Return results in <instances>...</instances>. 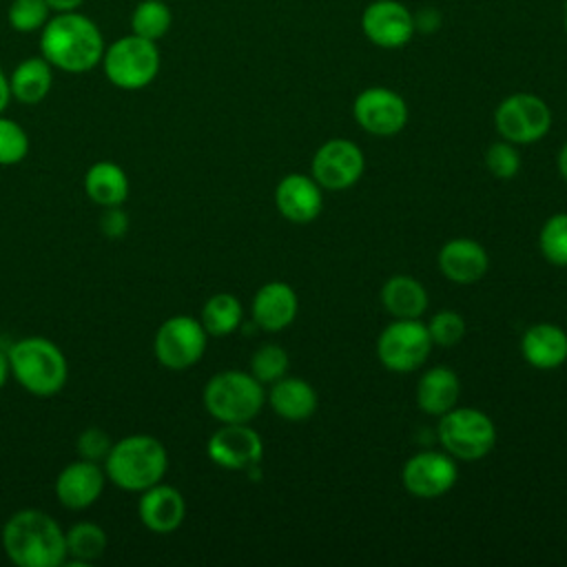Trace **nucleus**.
<instances>
[{
  "mask_svg": "<svg viewBox=\"0 0 567 567\" xmlns=\"http://www.w3.org/2000/svg\"><path fill=\"white\" fill-rule=\"evenodd\" d=\"M104 38L97 24L78 11H58L40 29L42 58L60 71L86 73L102 62Z\"/></svg>",
  "mask_w": 567,
  "mask_h": 567,
  "instance_id": "f257e3e1",
  "label": "nucleus"
},
{
  "mask_svg": "<svg viewBox=\"0 0 567 567\" xmlns=\"http://www.w3.org/2000/svg\"><path fill=\"white\" fill-rule=\"evenodd\" d=\"M7 558L18 567H60L66 563L64 529L42 509L13 512L0 534Z\"/></svg>",
  "mask_w": 567,
  "mask_h": 567,
  "instance_id": "f03ea898",
  "label": "nucleus"
},
{
  "mask_svg": "<svg viewBox=\"0 0 567 567\" xmlns=\"http://www.w3.org/2000/svg\"><path fill=\"white\" fill-rule=\"evenodd\" d=\"M106 481L124 492H144L168 470L164 443L151 434H131L115 441L102 463Z\"/></svg>",
  "mask_w": 567,
  "mask_h": 567,
  "instance_id": "7ed1b4c3",
  "label": "nucleus"
},
{
  "mask_svg": "<svg viewBox=\"0 0 567 567\" xmlns=\"http://www.w3.org/2000/svg\"><path fill=\"white\" fill-rule=\"evenodd\" d=\"M11 377L33 396L58 394L69 379L64 352L47 337H22L9 350Z\"/></svg>",
  "mask_w": 567,
  "mask_h": 567,
  "instance_id": "20e7f679",
  "label": "nucleus"
},
{
  "mask_svg": "<svg viewBox=\"0 0 567 567\" xmlns=\"http://www.w3.org/2000/svg\"><path fill=\"white\" fill-rule=\"evenodd\" d=\"M202 401L219 423H250L261 412L266 392L250 372L224 370L208 379Z\"/></svg>",
  "mask_w": 567,
  "mask_h": 567,
  "instance_id": "39448f33",
  "label": "nucleus"
},
{
  "mask_svg": "<svg viewBox=\"0 0 567 567\" xmlns=\"http://www.w3.org/2000/svg\"><path fill=\"white\" fill-rule=\"evenodd\" d=\"M100 64L113 86L124 91H137L148 86L157 78L162 58L157 42L131 33L111 42L104 49Z\"/></svg>",
  "mask_w": 567,
  "mask_h": 567,
  "instance_id": "423d86ee",
  "label": "nucleus"
},
{
  "mask_svg": "<svg viewBox=\"0 0 567 567\" xmlns=\"http://www.w3.org/2000/svg\"><path fill=\"white\" fill-rule=\"evenodd\" d=\"M439 441L452 458L478 461L496 445L494 421L476 408H452L439 421Z\"/></svg>",
  "mask_w": 567,
  "mask_h": 567,
  "instance_id": "0eeeda50",
  "label": "nucleus"
},
{
  "mask_svg": "<svg viewBox=\"0 0 567 567\" xmlns=\"http://www.w3.org/2000/svg\"><path fill=\"white\" fill-rule=\"evenodd\" d=\"M208 343L202 321L190 315H173L162 321L153 337V354L166 370L182 372L195 365Z\"/></svg>",
  "mask_w": 567,
  "mask_h": 567,
  "instance_id": "6e6552de",
  "label": "nucleus"
},
{
  "mask_svg": "<svg viewBox=\"0 0 567 567\" xmlns=\"http://www.w3.org/2000/svg\"><path fill=\"white\" fill-rule=\"evenodd\" d=\"M494 124L503 140L512 144H534L547 135L551 111L534 93H512L494 111Z\"/></svg>",
  "mask_w": 567,
  "mask_h": 567,
  "instance_id": "1a4fd4ad",
  "label": "nucleus"
},
{
  "mask_svg": "<svg viewBox=\"0 0 567 567\" xmlns=\"http://www.w3.org/2000/svg\"><path fill=\"white\" fill-rule=\"evenodd\" d=\"M425 323L419 319H394L377 339V357L392 372H414L432 350Z\"/></svg>",
  "mask_w": 567,
  "mask_h": 567,
  "instance_id": "9d476101",
  "label": "nucleus"
},
{
  "mask_svg": "<svg viewBox=\"0 0 567 567\" xmlns=\"http://www.w3.org/2000/svg\"><path fill=\"white\" fill-rule=\"evenodd\" d=\"M352 115L365 133L390 137L408 124V104L388 86H368L354 97Z\"/></svg>",
  "mask_w": 567,
  "mask_h": 567,
  "instance_id": "9b49d317",
  "label": "nucleus"
},
{
  "mask_svg": "<svg viewBox=\"0 0 567 567\" xmlns=\"http://www.w3.org/2000/svg\"><path fill=\"white\" fill-rule=\"evenodd\" d=\"M365 171L363 151L343 137L323 142L312 157V177L321 188L343 190L354 186Z\"/></svg>",
  "mask_w": 567,
  "mask_h": 567,
  "instance_id": "f8f14e48",
  "label": "nucleus"
},
{
  "mask_svg": "<svg viewBox=\"0 0 567 567\" xmlns=\"http://www.w3.org/2000/svg\"><path fill=\"white\" fill-rule=\"evenodd\" d=\"M361 31L379 49H403L416 35L414 13L399 0H372L361 13Z\"/></svg>",
  "mask_w": 567,
  "mask_h": 567,
  "instance_id": "ddd939ff",
  "label": "nucleus"
},
{
  "mask_svg": "<svg viewBox=\"0 0 567 567\" xmlns=\"http://www.w3.org/2000/svg\"><path fill=\"white\" fill-rule=\"evenodd\" d=\"M458 470L447 452H416L412 454L401 472L403 487L416 498H439L450 492L456 483Z\"/></svg>",
  "mask_w": 567,
  "mask_h": 567,
  "instance_id": "4468645a",
  "label": "nucleus"
},
{
  "mask_svg": "<svg viewBox=\"0 0 567 567\" xmlns=\"http://www.w3.org/2000/svg\"><path fill=\"white\" fill-rule=\"evenodd\" d=\"M206 454L224 470H250L264 456V441L248 423H224L210 434Z\"/></svg>",
  "mask_w": 567,
  "mask_h": 567,
  "instance_id": "2eb2a0df",
  "label": "nucleus"
},
{
  "mask_svg": "<svg viewBox=\"0 0 567 567\" xmlns=\"http://www.w3.org/2000/svg\"><path fill=\"white\" fill-rule=\"evenodd\" d=\"M106 474L102 463L73 461L64 465L55 478V496L62 507L80 512L91 507L104 492Z\"/></svg>",
  "mask_w": 567,
  "mask_h": 567,
  "instance_id": "dca6fc26",
  "label": "nucleus"
},
{
  "mask_svg": "<svg viewBox=\"0 0 567 567\" xmlns=\"http://www.w3.org/2000/svg\"><path fill=\"white\" fill-rule=\"evenodd\" d=\"M137 516L148 532L173 534L186 518V501L177 487L159 481L140 492Z\"/></svg>",
  "mask_w": 567,
  "mask_h": 567,
  "instance_id": "f3484780",
  "label": "nucleus"
},
{
  "mask_svg": "<svg viewBox=\"0 0 567 567\" xmlns=\"http://www.w3.org/2000/svg\"><path fill=\"white\" fill-rule=\"evenodd\" d=\"M275 206L288 221L308 224L321 213V186L315 182V177H308L303 173H290L281 177L275 188Z\"/></svg>",
  "mask_w": 567,
  "mask_h": 567,
  "instance_id": "a211bd4d",
  "label": "nucleus"
},
{
  "mask_svg": "<svg viewBox=\"0 0 567 567\" xmlns=\"http://www.w3.org/2000/svg\"><path fill=\"white\" fill-rule=\"evenodd\" d=\"M439 268L454 284H474L487 272L489 257L478 241L456 237L441 246Z\"/></svg>",
  "mask_w": 567,
  "mask_h": 567,
  "instance_id": "6ab92c4d",
  "label": "nucleus"
},
{
  "mask_svg": "<svg viewBox=\"0 0 567 567\" xmlns=\"http://www.w3.org/2000/svg\"><path fill=\"white\" fill-rule=\"evenodd\" d=\"M297 308H299L297 292L288 284L268 281L255 292L250 312H252V321L259 328L268 332H277L295 321Z\"/></svg>",
  "mask_w": 567,
  "mask_h": 567,
  "instance_id": "aec40b11",
  "label": "nucleus"
},
{
  "mask_svg": "<svg viewBox=\"0 0 567 567\" xmlns=\"http://www.w3.org/2000/svg\"><path fill=\"white\" fill-rule=\"evenodd\" d=\"M523 359L538 370H554L567 361V332L556 323H534L520 337Z\"/></svg>",
  "mask_w": 567,
  "mask_h": 567,
  "instance_id": "412c9836",
  "label": "nucleus"
},
{
  "mask_svg": "<svg viewBox=\"0 0 567 567\" xmlns=\"http://www.w3.org/2000/svg\"><path fill=\"white\" fill-rule=\"evenodd\" d=\"M458 377L452 368L434 365L425 370L416 383V403L430 416H443L458 401Z\"/></svg>",
  "mask_w": 567,
  "mask_h": 567,
  "instance_id": "4be33fe9",
  "label": "nucleus"
},
{
  "mask_svg": "<svg viewBox=\"0 0 567 567\" xmlns=\"http://www.w3.org/2000/svg\"><path fill=\"white\" fill-rule=\"evenodd\" d=\"M268 403L286 421H303L317 410L315 388L297 377H281L268 390Z\"/></svg>",
  "mask_w": 567,
  "mask_h": 567,
  "instance_id": "5701e85b",
  "label": "nucleus"
},
{
  "mask_svg": "<svg viewBox=\"0 0 567 567\" xmlns=\"http://www.w3.org/2000/svg\"><path fill=\"white\" fill-rule=\"evenodd\" d=\"M84 193L102 208L122 206L128 197V177L120 164L100 159L84 173Z\"/></svg>",
  "mask_w": 567,
  "mask_h": 567,
  "instance_id": "b1692460",
  "label": "nucleus"
},
{
  "mask_svg": "<svg viewBox=\"0 0 567 567\" xmlns=\"http://www.w3.org/2000/svg\"><path fill=\"white\" fill-rule=\"evenodd\" d=\"M51 86H53V66L42 55L22 60L9 75L11 97L27 106L40 104L49 95Z\"/></svg>",
  "mask_w": 567,
  "mask_h": 567,
  "instance_id": "393cba45",
  "label": "nucleus"
},
{
  "mask_svg": "<svg viewBox=\"0 0 567 567\" xmlns=\"http://www.w3.org/2000/svg\"><path fill=\"white\" fill-rule=\"evenodd\" d=\"M381 303L394 319H419L427 308V292L419 279L394 275L381 288Z\"/></svg>",
  "mask_w": 567,
  "mask_h": 567,
  "instance_id": "a878e982",
  "label": "nucleus"
},
{
  "mask_svg": "<svg viewBox=\"0 0 567 567\" xmlns=\"http://www.w3.org/2000/svg\"><path fill=\"white\" fill-rule=\"evenodd\" d=\"M64 540H66V558H71V563L75 565H86L97 560L106 551V543H109L102 525L93 520L73 523L64 532Z\"/></svg>",
  "mask_w": 567,
  "mask_h": 567,
  "instance_id": "bb28decb",
  "label": "nucleus"
},
{
  "mask_svg": "<svg viewBox=\"0 0 567 567\" xmlns=\"http://www.w3.org/2000/svg\"><path fill=\"white\" fill-rule=\"evenodd\" d=\"M241 317H244V310L239 299L230 292H217L208 297L206 303L202 306L199 321L208 332V337H226L239 328Z\"/></svg>",
  "mask_w": 567,
  "mask_h": 567,
  "instance_id": "cd10ccee",
  "label": "nucleus"
},
{
  "mask_svg": "<svg viewBox=\"0 0 567 567\" xmlns=\"http://www.w3.org/2000/svg\"><path fill=\"white\" fill-rule=\"evenodd\" d=\"M173 24V13L162 0H142L131 13V33L146 40H162Z\"/></svg>",
  "mask_w": 567,
  "mask_h": 567,
  "instance_id": "c85d7f7f",
  "label": "nucleus"
},
{
  "mask_svg": "<svg viewBox=\"0 0 567 567\" xmlns=\"http://www.w3.org/2000/svg\"><path fill=\"white\" fill-rule=\"evenodd\" d=\"M538 246L551 266L567 268V213H556L543 224Z\"/></svg>",
  "mask_w": 567,
  "mask_h": 567,
  "instance_id": "c756f323",
  "label": "nucleus"
},
{
  "mask_svg": "<svg viewBox=\"0 0 567 567\" xmlns=\"http://www.w3.org/2000/svg\"><path fill=\"white\" fill-rule=\"evenodd\" d=\"M288 368V352L277 343H266L257 348L250 357V374L261 383H275L277 379L286 377Z\"/></svg>",
  "mask_w": 567,
  "mask_h": 567,
  "instance_id": "7c9ffc66",
  "label": "nucleus"
},
{
  "mask_svg": "<svg viewBox=\"0 0 567 567\" xmlns=\"http://www.w3.org/2000/svg\"><path fill=\"white\" fill-rule=\"evenodd\" d=\"M51 18V7L47 0H13L7 11V20L18 33L40 31Z\"/></svg>",
  "mask_w": 567,
  "mask_h": 567,
  "instance_id": "2f4dec72",
  "label": "nucleus"
},
{
  "mask_svg": "<svg viewBox=\"0 0 567 567\" xmlns=\"http://www.w3.org/2000/svg\"><path fill=\"white\" fill-rule=\"evenodd\" d=\"M29 153L27 131L11 117L0 115V166L20 164Z\"/></svg>",
  "mask_w": 567,
  "mask_h": 567,
  "instance_id": "473e14b6",
  "label": "nucleus"
},
{
  "mask_svg": "<svg viewBox=\"0 0 567 567\" xmlns=\"http://www.w3.org/2000/svg\"><path fill=\"white\" fill-rule=\"evenodd\" d=\"M427 334L432 339V343L436 346H443V348H450V346H456L465 332H467V323L465 319L454 312V310H441L436 312L427 323Z\"/></svg>",
  "mask_w": 567,
  "mask_h": 567,
  "instance_id": "72a5a7b5",
  "label": "nucleus"
},
{
  "mask_svg": "<svg viewBox=\"0 0 567 567\" xmlns=\"http://www.w3.org/2000/svg\"><path fill=\"white\" fill-rule=\"evenodd\" d=\"M485 166L498 179H512L520 171V155L516 144L501 140L485 151Z\"/></svg>",
  "mask_w": 567,
  "mask_h": 567,
  "instance_id": "f704fd0d",
  "label": "nucleus"
},
{
  "mask_svg": "<svg viewBox=\"0 0 567 567\" xmlns=\"http://www.w3.org/2000/svg\"><path fill=\"white\" fill-rule=\"evenodd\" d=\"M113 441L111 436L100 430V427H86L80 436H78V443H75V450H78V456L84 458V461H93V463H104L109 450H111Z\"/></svg>",
  "mask_w": 567,
  "mask_h": 567,
  "instance_id": "c9c22d12",
  "label": "nucleus"
},
{
  "mask_svg": "<svg viewBox=\"0 0 567 567\" xmlns=\"http://www.w3.org/2000/svg\"><path fill=\"white\" fill-rule=\"evenodd\" d=\"M100 230L111 237V239H117V237H124L126 230H128V217L126 213L122 210V206H111V208H104V213L100 215Z\"/></svg>",
  "mask_w": 567,
  "mask_h": 567,
  "instance_id": "e433bc0d",
  "label": "nucleus"
},
{
  "mask_svg": "<svg viewBox=\"0 0 567 567\" xmlns=\"http://www.w3.org/2000/svg\"><path fill=\"white\" fill-rule=\"evenodd\" d=\"M441 22H443V16L434 7H423L414 13L416 33H434V31L441 29Z\"/></svg>",
  "mask_w": 567,
  "mask_h": 567,
  "instance_id": "4c0bfd02",
  "label": "nucleus"
},
{
  "mask_svg": "<svg viewBox=\"0 0 567 567\" xmlns=\"http://www.w3.org/2000/svg\"><path fill=\"white\" fill-rule=\"evenodd\" d=\"M51 11L58 13V11H75L84 0H47Z\"/></svg>",
  "mask_w": 567,
  "mask_h": 567,
  "instance_id": "58836bf2",
  "label": "nucleus"
},
{
  "mask_svg": "<svg viewBox=\"0 0 567 567\" xmlns=\"http://www.w3.org/2000/svg\"><path fill=\"white\" fill-rule=\"evenodd\" d=\"M9 100H11V89H9V78L4 75V71L0 69V115H2V111L7 109V104H9Z\"/></svg>",
  "mask_w": 567,
  "mask_h": 567,
  "instance_id": "ea45409f",
  "label": "nucleus"
},
{
  "mask_svg": "<svg viewBox=\"0 0 567 567\" xmlns=\"http://www.w3.org/2000/svg\"><path fill=\"white\" fill-rule=\"evenodd\" d=\"M11 377V368H9V357H7V352H2L0 350V390L4 388V383H7V379Z\"/></svg>",
  "mask_w": 567,
  "mask_h": 567,
  "instance_id": "a19ab883",
  "label": "nucleus"
},
{
  "mask_svg": "<svg viewBox=\"0 0 567 567\" xmlns=\"http://www.w3.org/2000/svg\"><path fill=\"white\" fill-rule=\"evenodd\" d=\"M558 171H560V175L567 179V142L563 144V148H560V153H558Z\"/></svg>",
  "mask_w": 567,
  "mask_h": 567,
  "instance_id": "79ce46f5",
  "label": "nucleus"
},
{
  "mask_svg": "<svg viewBox=\"0 0 567 567\" xmlns=\"http://www.w3.org/2000/svg\"><path fill=\"white\" fill-rule=\"evenodd\" d=\"M563 27H565V33H567V2H565V9H563Z\"/></svg>",
  "mask_w": 567,
  "mask_h": 567,
  "instance_id": "37998d69",
  "label": "nucleus"
}]
</instances>
